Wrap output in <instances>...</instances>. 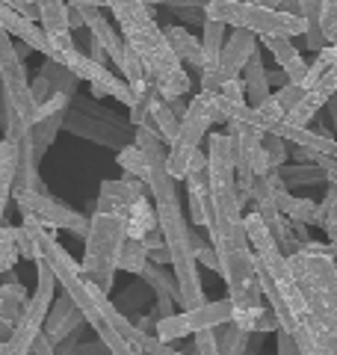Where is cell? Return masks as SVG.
Returning a JSON list of instances; mask_svg holds the SVG:
<instances>
[{"label":"cell","instance_id":"cell-1","mask_svg":"<svg viewBox=\"0 0 337 355\" xmlns=\"http://www.w3.org/2000/svg\"><path fill=\"white\" fill-rule=\"evenodd\" d=\"M266 305L302 355H337V263L302 246L284 258L261 216L243 214Z\"/></svg>","mask_w":337,"mask_h":355},{"label":"cell","instance_id":"cell-2","mask_svg":"<svg viewBox=\"0 0 337 355\" xmlns=\"http://www.w3.org/2000/svg\"><path fill=\"white\" fill-rule=\"evenodd\" d=\"M207 184H210V246L219 258V275L228 287L234 311L263 305L261 272L245 237L243 205L234 172V146L228 133H207Z\"/></svg>","mask_w":337,"mask_h":355},{"label":"cell","instance_id":"cell-3","mask_svg":"<svg viewBox=\"0 0 337 355\" xmlns=\"http://www.w3.org/2000/svg\"><path fill=\"white\" fill-rule=\"evenodd\" d=\"M133 146L142 151L145 166H148L145 187H148V196L157 210V225H160L168 258H172V272H175L178 291H181V308L184 311L198 308L207 299H205V284H201V275H198V261L193 254V240H189L193 225L184 216L181 196H178V181H172V175L166 172L168 148L163 146V139L157 137L151 125L137 128Z\"/></svg>","mask_w":337,"mask_h":355},{"label":"cell","instance_id":"cell-4","mask_svg":"<svg viewBox=\"0 0 337 355\" xmlns=\"http://www.w3.org/2000/svg\"><path fill=\"white\" fill-rule=\"evenodd\" d=\"M104 9H110L119 24V33L128 48L137 53V60L145 71V80L157 86L163 101H178L189 92V74L166 42L163 27L154 18V6L142 0H107Z\"/></svg>","mask_w":337,"mask_h":355},{"label":"cell","instance_id":"cell-5","mask_svg":"<svg viewBox=\"0 0 337 355\" xmlns=\"http://www.w3.org/2000/svg\"><path fill=\"white\" fill-rule=\"evenodd\" d=\"M205 21H216L231 30H245L252 36L293 39L305 36V21L293 12H281L273 3H252V0H210L201 6Z\"/></svg>","mask_w":337,"mask_h":355},{"label":"cell","instance_id":"cell-6","mask_svg":"<svg viewBox=\"0 0 337 355\" xmlns=\"http://www.w3.org/2000/svg\"><path fill=\"white\" fill-rule=\"evenodd\" d=\"M128 243L125 216L121 214H92L89 216L86 252L80 261V272L86 282H92L98 291L110 293L119 272V254Z\"/></svg>","mask_w":337,"mask_h":355},{"label":"cell","instance_id":"cell-7","mask_svg":"<svg viewBox=\"0 0 337 355\" xmlns=\"http://www.w3.org/2000/svg\"><path fill=\"white\" fill-rule=\"evenodd\" d=\"M216 125V92H198L187 107V116L181 119V130H178L175 142L168 146L166 172L172 181H187L189 160L201 151L207 130Z\"/></svg>","mask_w":337,"mask_h":355},{"label":"cell","instance_id":"cell-8","mask_svg":"<svg viewBox=\"0 0 337 355\" xmlns=\"http://www.w3.org/2000/svg\"><path fill=\"white\" fill-rule=\"evenodd\" d=\"M36 266H39L36 291H33V296L27 299L24 311H21L12 338L0 343V355H30L33 352V343H36V338L44 331V320H48L51 305H53V299H56V279H53L51 266L44 263V261H39Z\"/></svg>","mask_w":337,"mask_h":355},{"label":"cell","instance_id":"cell-9","mask_svg":"<svg viewBox=\"0 0 337 355\" xmlns=\"http://www.w3.org/2000/svg\"><path fill=\"white\" fill-rule=\"evenodd\" d=\"M231 314H234V305H231L228 296H225V299H213V302H205L198 308L178 311V314L168 317V320H157L154 335L172 347V343L181 340V338H189V335L196 338V335H201V331H216L222 326H228Z\"/></svg>","mask_w":337,"mask_h":355},{"label":"cell","instance_id":"cell-10","mask_svg":"<svg viewBox=\"0 0 337 355\" xmlns=\"http://www.w3.org/2000/svg\"><path fill=\"white\" fill-rule=\"evenodd\" d=\"M254 53H261V42L257 36L245 30H231V36L225 39V48L219 53V60L198 74V83H201V92H219L225 83L231 80H240L243 69L249 65V60Z\"/></svg>","mask_w":337,"mask_h":355},{"label":"cell","instance_id":"cell-11","mask_svg":"<svg viewBox=\"0 0 337 355\" xmlns=\"http://www.w3.org/2000/svg\"><path fill=\"white\" fill-rule=\"evenodd\" d=\"M12 202L18 205L21 214H33L36 219H42V225L48 231H71L74 237L89 234V216H83L80 210H74L69 205L56 202L48 193H12Z\"/></svg>","mask_w":337,"mask_h":355},{"label":"cell","instance_id":"cell-12","mask_svg":"<svg viewBox=\"0 0 337 355\" xmlns=\"http://www.w3.org/2000/svg\"><path fill=\"white\" fill-rule=\"evenodd\" d=\"M334 95H337V60H334L331 69L322 74V80L302 95V101L293 110H290L287 119L281 121V125H287V128H308L311 121L317 119L320 110L329 107V101H331Z\"/></svg>","mask_w":337,"mask_h":355},{"label":"cell","instance_id":"cell-13","mask_svg":"<svg viewBox=\"0 0 337 355\" xmlns=\"http://www.w3.org/2000/svg\"><path fill=\"white\" fill-rule=\"evenodd\" d=\"M148 196V187L137 178H116V181H104L101 184V193H98V205H95V214H128V207L137 202V198Z\"/></svg>","mask_w":337,"mask_h":355},{"label":"cell","instance_id":"cell-14","mask_svg":"<svg viewBox=\"0 0 337 355\" xmlns=\"http://www.w3.org/2000/svg\"><path fill=\"white\" fill-rule=\"evenodd\" d=\"M80 323H86L80 308H77L71 302V296H56L53 305H51V314L48 320H44V338H48L56 349L62 347V340H69L77 329H80Z\"/></svg>","mask_w":337,"mask_h":355},{"label":"cell","instance_id":"cell-15","mask_svg":"<svg viewBox=\"0 0 337 355\" xmlns=\"http://www.w3.org/2000/svg\"><path fill=\"white\" fill-rule=\"evenodd\" d=\"M0 27H3L9 36L21 39L30 51L42 53V57L51 62L53 51H51V42H48V36H44V30L36 24V21H27V18H21L18 12H12L9 3H3V0H0Z\"/></svg>","mask_w":337,"mask_h":355},{"label":"cell","instance_id":"cell-16","mask_svg":"<svg viewBox=\"0 0 337 355\" xmlns=\"http://www.w3.org/2000/svg\"><path fill=\"white\" fill-rule=\"evenodd\" d=\"M263 44V48L275 57V65H278V71L287 77V83H293V86H302V80H305V74H308V60L302 57V51L293 44V39H275V36H263V39H257Z\"/></svg>","mask_w":337,"mask_h":355},{"label":"cell","instance_id":"cell-17","mask_svg":"<svg viewBox=\"0 0 337 355\" xmlns=\"http://www.w3.org/2000/svg\"><path fill=\"white\" fill-rule=\"evenodd\" d=\"M187 202H189V225L210 228V184L207 169L187 175Z\"/></svg>","mask_w":337,"mask_h":355},{"label":"cell","instance_id":"cell-18","mask_svg":"<svg viewBox=\"0 0 337 355\" xmlns=\"http://www.w3.org/2000/svg\"><path fill=\"white\" fill-rule=\"evenodd\" d=\"M166 33V42H168V48H172V53L178 57V62H187V65H193V69H198V74L205 71V53H201V39H196L193 33H189L187 27H163Z\"/></svg>","mask_w":337,"mask_h":355},{"label":"cell","instance_id":"cell-19","mask_svg":"<svg viewBox=\"0 0 337 355\" xmlns=\"http://www.w3.org/2000/svg\"><path fill=\"white\" fill-rule=\"evenodd\" d=\"M157 228H160V225H157V210H154L151 196L137 198V202H133V205L128 207V214H125V231H128V240L142 243L148 234H154Z\"/></svg>","mask_w":337,"mask_h":355},{"label":"cell","instance_id":"cell-20","mask_svg":"<svg viewBox=\"0 0 337 355\" xmlns=\"http://www.w3.org/2000/svg\"><path fill=\"white\" fill-rule=\"evenodd\" d=\"M243 86H245V104L249 107H261L269 95H273V89H269V80H266V69H263V60L261 53H254L249 60V65L243 69Z\"/></svg>","mask_w":337,"mask_h":355},{"label":"cell","instance_id":"cell-21","mask_svg":"<svg viewBox=\"0 0 337 355\" xmlns=\"http://www.w3.org/2000/svg\"><path fill=\"white\" fill-rule=\"evenodd\" d=\"M139 279L157 293V299L166 296V299H172L175 305H181V291H178V282H175V272L172 270H166V266H157V263H148L142 270Z\"/></svg>","mask_w":337,"mask_h":355},{"label":"cell","instance_id":"cell-22","mask_svg":"<svg viewBox=\"0 0 337 355\" xmlns=\"http://www.w3.org/2000/svg\"><path fill=\"white\" fill-rule=\"evenodd\" d=\"M320 3L322 0H302L299 3V18L305 21V44L313 53L329 48V44H325V36H322V27H320Z\"/></svg>","mask_w":337,"mask_h":355},{"label":"cell","instance_id":"cell-23","mask_svg":"<svg viewBox=\"0 0 337 355\" xmlns=\"http://www.w3.org/2000/svg\"><path fill=\"white\" fill-rule=\"evenodd\" d=\"M148 125L154 128V133L163 139V146L168 148L175 142V137H178V130H181V119H178L175 113H172V107H168L163 98L154 104V110H151V119H148Z\"/></svg>","mask_w":337,"mask_h":355},{"label":"cell","instance_id":"cell-24","mask_svg":"<svg viewBox=\"0 0 337 355\" xmlns=\"http://www.w3.org/2000/svg\"><path fill=\"white\" fill-rule=\"evenodd\" d=\"M69 15L71 9L62 0H39V21L44 33H65L69 30Z\"/></svg>","mask_w":337,"mask_h":355},{"label":"cell","instance_id":"cell-25","mask_svg":"<svg viewBox=\"0 0 337 355\" xmlns=\"http://www.w3.org/2000/svg\"><path fill=\"white\" fill-rule=\"evenodd\" d=\"M27 287L24 284H0V317H6V320H12V323H18V317H21V311H24L27 305Z\"/></svg>","mask_w":337,"mask_h":355},{"label":"cell","instance_id":"cell-26","mask_svg":"<svg viewBox=\"0 0 337 355\" xmlns=\"http://www.w3.org/2000/svg\"><path fill=\"white\" fill-rule=\"evenodd\" d=\"M39 74L51 83V92H53V95H65V98H74V95H77V83H80V80H77V77H74L69 69H62V65L44 62Z\"/></svg>","mask_w":337,"mask_h":355},{"label":"cell","instance_id":"cell-27","mask_svg":"<svg viewBox=\"0 0 337 355\" xmlns=\"http://www.w3.org/2000/svg\"><path fill=\"white\" fill-rule=\"evenodd\" d=\"M228 39V27L216 24V21H205V33H201V53H205V69H210L219 60V53Z\"/></svg>","mask_w":337,"mask_h":355},{"label":"cell","instance_id":"cell-28","mask_svg":"<svg viewBox=\"0 0 337 355\" xmlns=\"http://www.w3.org/2000/svg\"><path fill=\"white\" fill-rule=\"evenodd\" d=\"M249 338L245 331H240L237 326H222L216 329V347H219V355H245L249 349Z\"/></svg>","mask_w":337,"mask_h":355},{"label":"cell","instance_id":"cell-29","mask_svg":"<svg viewBox=\"0 0 337 355\" xmlns=\"http://www.w3.org/2000/svg\"><path fill=\"white\" fill-rule=\"evenodd\" d=\"M145 266H148V252H145V246L137 240H128L119 254V270L130 272V275H142Z\"/></svg>","mask_w":337,"mask_h":355},{"label":"cell","instance_id":"cell-30","mask_svg":"<svg viewBox=\"0 0 337 355\" xmlns=\"http://www.w3.org/2000/svg\"><path fill=\"white\" fill-rule=\"evenodd\" d=\"M278 178L284 184H322L325 172L320 169L317 163H305V166H281Z\"/></svg>","mask_w":337,"mask_h":355},{"label":"cell","instance_id":"cell-31","mask_svg":"<svg viewBox=\"0 0 337 355\" xmlns=\"http://www.w3.org/2000/svg\"><path fill=\"white\" fill-rule=\"evenodd\" d=\"M116 163L125 169L128 178H137V181H148V166H145V157L137 146H125L119 154H116Z\"/></svg>","mask_w":337,"mask_h":355},{"label":"cell","instance_id":"cell-32","mask_svg":"<svg viewBox=\"0 0 337 355\" xmlns=\"http://www.w3.org/2000/svg\"><path fill=\"white\" fill-rule=\"evenodd\" d=\"M263 151H266V160H269V172H278L281 166H287L290 148H287L284 139L275 137V133H266L263 137Z\"/></svg>","mask_w":337,"mask_h":355},{"label":"cell","instance_id":"cell-33","mask_svg":"<svg viewBox=\"0 0 337 355\" xmlns=\"http://www.w3.org/2000/svg\"><path fill=\"white\" fill-rule=\"evenodd\" d=\"M18 258L21 254H18V246H15V225H3L0 228V272L12 270Z\"/></svg>","mask_w":337,"mask_h":355},{"label":"cell","instance_id":"cell-34","mask_svg":"<svg viewBox=\"0 0 337 355\" xmlns=\"http://www.w3.org/2000/svg\"><path fill=\"white\" fill-rule=\"evenodd\" d=\"M320 27L325 44L337 51V0H322L320 3Z\"/></svg>","mask_w":337,"mask_h":355},{"label":"cell","instance_id":"cell-35","mask_svg":"<svg viewBox=\"0 0 337 355\" xmlns=\"http://www.w3.org/2000/svg\"><path fill=\"white\" fill-rule=\"evenodd\" d=\"M325 202H329V214H325V237L329 243H337V187H329V193H325Z\"/></svg>","mask_w":337,"mask_h":355},{"label":"cell","instance_id":"cell-36","mask_svg":"<svg viewBox=\"0 0 337 355\" xmlns=\"http://www.w3.org/2000/svg\"><path fill=\"white\" fill-rule=\"evenodd\" d=\"M9 9L18 12L21 18H27V21L39 18V3H27V0H9Z\"/></svg>","mask_w":337,"mask_h":355},{"label":"cell","instance_id":"cell-37","mask_svg":"<svg viewBox=\"0 0 337 355\" xmlns=\"http://www.w3.org/2000/svg\"><path fill=\"white\" fill-rule=\"evenodd\" d=\"M275 338H278V343H275V347H278V355H302L299 352V347H296V340L293 338H290L287 335V331H275Z\"/></svg>","mask_w":337,"mask_h":355},{"label":"cell","instance_id":"cell-38","mask_svg":"<svg viewBox=\"0 0 337 355\" xmlns=\"http://www.w3.org/2000/svg\"><path fill=\"white\" fill-rule=\"evenodd\" d=\"M30 355H56V347H53L48 338H44V331L36 338V343H33V352Z\"/></svg>","mask_w":337,"mask_h":355},{"label":"cell","instance_id":"cell-39","mask_svg":"<svg viewBox=\"0 0 337 355\" xmlns=\"http://www.w3.org/2000/svg\"><path fill=\"white\" fill-rule=\"evenodd\" d=\"M89 60H95V62H101L104 65V60H107V53H104V48H101V44L89 36Z\"/></svg>","mask_w":337,"mask_h":355},{"label":"cell","instance_id":"cell-40","mask_svg":"<svg viewBox=\"0 0 337 355\" xmlns=\"http://www.w3.org/2000/svg\"><path fill=\"white\" fill-rule=\"evenodd\" d=\"M71 9V6H69ZM83 27V15L80 12H77V9H71V15H69V30L74 33V30H80Z\"/></svg>","mask_w":337,"mask_h":355},{"label":"cell","instance_id":"cell-41","mask_svg":"<svg viewBox=\"0 0 337 355\" xmlns=\"http://www.w3.org/2000/svg\"><path fill=\"white\" fill-rule=\"evenodd\" d=\"M329 116H331V128H334V139H337V95L329 101Z\"/></svg>","mask_w":337,"mask_h":355},{"label":"cell","instance_id":"cell-42","mask_svg":"<svg viewBox=\"0 0 337 355\" xmlns=\"http://www.w3.org/2000/svg\"><path fill=\"white\" fill-rule=\"evenodd\" d=\"M6 125V107H3V95H0V128Z\"/></svg>","mask_w":337,"mask_h":355},{"label":"cell","instance_id":"cell-43","mask_svg":"<svg viewBox=\"0 0 337 355\" xmlns=\"http://www.w3.org/2000/svg\"><path fill=\"white\" fill-rule=\"evenodd\" d=\"M166 355H184V352H178V349H168Z\"/></svg>","mask_w":337,"mask_h":355},{"label":"cell","instance_id":"cell-44","mask_svg":"<svg viewBox=\"0 0 337 355\" xmlns=\"http://www.w3.org/2000/svg\"><path fill=\"white\" fill-rule=\"evenodd\" d=\"M245 355H257V352H252V349H245Z\"/></svg>","mask_w":337,"mask_h":355}]
</instances>
